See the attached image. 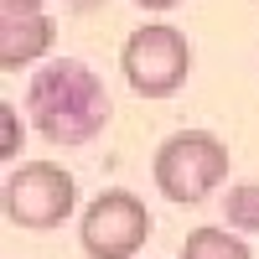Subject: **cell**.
<instances>
[{
    "label": "cell",
    "instance_id": "obj_1",
    "mask_svg": "<svg viewBox=\"0 0 259 259\" xmlns=\"http://www.w3.org/2000/svg\"><path fill=\"white\" fill-rule=\"evenodd\" d=\"M26 114L36 119V130L52 145H89L109 124V94H104V83L89 62L57 57L31 78Z\"/></svg>",
    "mask_w": 259,
    "mask_h": 259
},
{
    "label": "cell",
    "instance_id": "obj_2",
    "mask_svg": "<svg viewBox=\"0 0 259 259\" xmlns=\"http://www.w3.org/2000/svg\"><path fill=\"white\" fill-rule=\"evenodd\" d=\"M223 177H228V145L207 130H182L156 150V187L182 207L207 202L223 187Z\"/></svg>",
    "mask_w": 259,
    "mask_h": 259
},
{
    "label": "cell",
    "instance_id": "obj_3",
    "mask_svg": "<svg viewBox=\"0 0 259 259\" xmlns=\"http://www.w3.org/2000/svg\"><path fill=\"white\" fill-rule=\"evenodd\" d=\"M119 68H124L130 89L140 99H166L187 83L192 47L177 26H140V31H130L124 52H119Z\"/></svg>",
    "mask_w": 259,
    "mask_h": 259
},
{
    "label": "cell",
    "instance_id": "obj_4",
    "mask_svg": "<svg viewBox=\"0 0 259 259\" xmlns=\"http://www.w3.org/2000/svg\"><path fill=\"white\" fill-rule=\"evenodd\" d=\"M78 202V182L73 171H62L52 161H31L11 171L6 182V218L21 228H57Z\"/></svg>",
    "mask_w": 259,
    "mask_h": 259
},
{
    "label": "cell",
    "instance_id": "obj_5",
    "mask_svg": "<svg viewBox=\"0 0 259 259\" xmlns=\"http://www.w3.org/2000/svg\"><path fill=\"white\" fill-rule=\"evenodd\" d=\"M78 233H83L89 259H130L150 239V212H145V202L135 197V192L109 187V192H99V197L89 202Z\"/></svg>",
    "mask_w": 259,
    "mask_h": 259
},
{
    "label": "cell",
    "instance_id": "obj_6",
    "mask_svg": "<svg viewBox=\"0 0 259 259\" xmlns=\"http://www.w3.org/2000/svg\"><path fill=\"white\" fill-rule=\"evenodd\" d=\"M52 16H6L0 21V68L16 73V68H26V62H36L41 52L52 47Z\"/></svg>",
    "mask_w": 259,
    "mask_h": 259
},
{
    "label": "cell",
    "instance_id": "obj_7",
    "mask_svg": "<svg viewBox=\"0 0 259 259\" xmlns=\"http://www.w3.org/2000/svg\"><path fill=\"white\" fill-rule=\"evenodd\" d=\"M182 259H254V254L228 228H192L187 244H182Z\"/></svg>",
    "mask_w": 259,
    "mask_h": 259
},
{
    "label": "cell",
    "instance_id": "obj_8",
    "mask_svg": "<svg viewBox=\"0 0 259 259\" xmlns=\"http://www.w3.org/2000/svg\"><path fill=\"white\" fill-rule=\"evenodd\" d=\"M223 212H228V228H244V233H259V187H228L223 197Z\"/></svg>",
    "mask_w": 259,
    "mask_h": 259
},
{
    "label": "cell",
    "instance_id": "obj_9",
    "mask_svg": "<svg viewBox=\"0 0 259 259\" xmlns=\"http://www.w3.org/2000/svg\"><path fill=\"white\" fill-rule=\"evenodd\" d=\"M16 150H21V119H16L11 104H0V156L16 161Z\"/></svg>",
    "mask_w": 259,
    "mask_h": 259
},
{
    "label": "cell",
    "instance_id": "obj_10",
    "mask_svg": "<svg viewBox=\"0 0 259 259\" xmlns=\"http://www.w3.org/2000/svg\"><path fill=\"white\" fill-rule=\"evenodd\" d=\"M6 16H41V0H0Z\"/></svg>",
    "mask_w": 259,
    "mask_h": 259
},
{
    "label": "cell",
    "instance_id": "obj_11",
    "mask_svg": "<svg viewBox=\"0 0 259 259\" xmlns=\"http://www.w3.org/2000/svg\"><path fill=\"white\" fill-rule=\"evenodd\" d=\"M135 6H145V11H171L177 0H135Z\"/></svg>",
    "mask_w": 259,
    "mask_h": 259
}]
</instances>
